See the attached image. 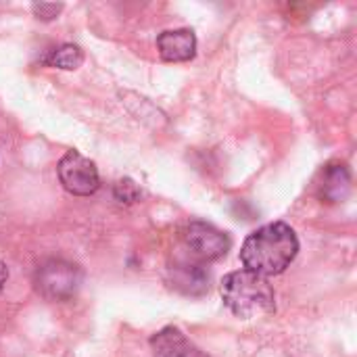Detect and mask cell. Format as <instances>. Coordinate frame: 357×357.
<instances>
[{
	"label": "cell",
	"instance_id": "cell-7",
	"mask_svg": "<svg viewBox=\"0 0 357 357\" xmlns=\"http://www.w3.org/2000/svg\"><path fill=\"white\" fill-rule=\"evenodd\" d=\"M153 357H207L180 328L165 326L151 339Z\"/></svg>",
	"mask_w": 357,
	"mask_h": 357
},
{
	"label": "cell",
	"instance_id": "cell-11",
	"mask_svg": "<svg viewBox=\"0 0 357 357\" xmlns=\"http://www.w3.org/2000/svg\"><path fill=\"white\" fill-rule=\"evenodd\" d=\"M113 195L119 203H136L140 199V188L130 178H123L115 184Z\"/></svg>",
	"mask_w": 357,
	"mask_h": 357
},
{
	"label": "cell",
	"instance_id": "cell-9",
	"mask_svg": "<svg viewBox=\"0 0 357 357\" xmlns=\"http://www.w3.org/2000/svg\"><path fill=\"white\" fill-rule=\"evenodd\" d=\"M349 192V174L343 165H331L324 176L322 184V197L331 203L341 201Z\"/></svg>",
	"mask_w": 357,
	"mask_h": 357
},
{
	"label": "cell",
	"instance_id": "cell-5",
	"mask_svg": "<svg viewBox=\"0 0 357 357\" xmlns=\"http://www.w3.org/2000/svg\"><path fill=\"white\" fill-rule=\"evenodd\" d=\"M182 238H184V245L190 249V253L195 257L203 259V261L220 259L232 247L228 234L218 230L215 226H211L207 222H190V224H186V228L182 230Z\"/></svg>",
	"mask_w": 357,
	"mask_h": 357
},
{
	"label": "cell",
	"instance_id": "cell-3",
	"mask_svg": "<svg viewBox=\"0 0 357 357\" xmlns=\"http://www.w3.org/2000/svg\"><path fill=\"white\" fill-rule=\"evenodd\" d=\"M84 280V274L79 266L67 261V259H46L38 266L33 274V287L40 297L46 301H67L71 299L79 284Z\"/></svg>",
	"mask_w": 357,
	"mask_h": 357
},
{
	"label": "cell",
	"instance_id": "cell-13",
	"mask_svg": "<svg viewBox=\"0 0 357 357\" xmlns=\"http://www.w3.org/2000/svg\"><path fill=\"white\" fill-rule=\"evenodd\" d=\"M6 280H8V270H6V266H4V264L0 261V291L4 289Z\"/></svg>",
	"mask_w": 357,
	"mask_h": 357
},
{
	"label": "cell",
	"instance_id": "cell-12",
	"mask_svg": "<svg viewBox=\"0 0 357 357\" xmlns=\"http://www.w3.org/2000/svg\"><path fill=\"white\" fill-rule=\"evenodd\" d=\"M61 4H46V2H40V4H33L31 6V10H33V15L38 17V19H42V21H50V19H54L59 13H61Z\"/></svg>",
	"mask_w": 357,
	"mask_h": 357
},
{
	"label": "cell",
	"instance_id": "cell-1",
	"mask_svg": "<svg viewBox=\"0 0 357 357\" xmlns=\"http://www.w3.org/2000/svg\"><path fill=\"white\" fill-rule=\"evenodd\" d=\"M299 253V238L284 222H272L247 236L241 249L245 270L264 278L282 274Z\"/></svg>",
	"mask_w": 357,
	"mask_h": 357
},
{
	"label": "cell",
	"instance_id": "cell-10",
	"mask_svg": "<svg viewBox=\"0 0 357 357\" xmlns=\"http://www.w3.org/2000/svg\"><path fill=\"white\" fill-rule=\"evenodd\" d=\"M46 63L50 67H59L65 71H73L84 63V52L79 46L75 44H61L56 48L50 50V54L46 56Z\"/></svg>",
	"mask_w": 357,
	"mask_h": 357
},
{
	"label": "cell",
	"instance_id": "cell-6",
	"mask_svg": "<svg viewBox=\"0 0 357 357\" xmlns=\"http://www.w3.org/2000/svg\"><path fill=\"white\" fill-rule=\"evenodd\" d=\"M159 56L167 63H186L197 54V36L188 27L167 29L157 38Z\"/></svg>",
	"mask_w": 357,
	"mask_h": 357
},
{
	"label": "cell",
	"instance_id": "cell-4",
	"mask_svg": "<svg viewBox=\"0 0 357 357\" xmlns=\"http://www.w3.org/2000/svg\"><path fill=\"white\" fill-rule=\"evenodd\" d=\"M59 180L69 195L90 197L98 190L100 178L96 165L77 151H67L59 161Z\"/></svg>",
	"mask_w": 357,
	"mask_h": 357
},
{
	"label": "cell",
	"instance_id": "cell-8",
	"mask_svg": "<svg viewBox=\"0 0 357 357\" xmlns=\"http://www.w3.org/2000/svg\"><path fill=\"white\" fill-rule=\"evenodd\" d=\"M172 272H174L172 287H176L186 295H203L209 289V278L197 266H174Z\"/></svg>",
	"mask_w": 357,
	"mask_h": 357
},
{
	"label": "cell",
	"instance_id": "cell-2",
	"mask_svg": "<svg viewBox=\"0 0 357 357\" xmlns=\"http://www.w3.org/2000/svg\"><path fill=\"white\" fill-rule=\"evenodd\" d=\"M220 293L224 305L243 320L259 318L276 310L274 289L268 278L249 270H238L224 276Z\"/></svg>",
	"mask_w": 357,
	"mask_h": 357
}]
</instances>
